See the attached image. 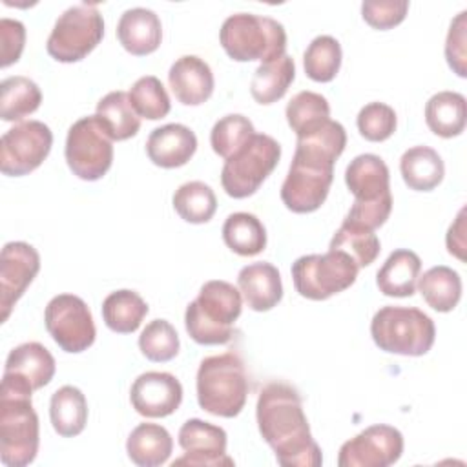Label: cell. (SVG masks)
<instances>
[{"mask_svg":"<svg viewBox=\"0 0 467 467\" xmlns=\"http://www.w3.org/2000/svg\"><path fill=\"white\" fill-rule=\"evenodd\" d=\"M345 182L354 204L343 221L367 230L385 224L392 212L390 173L385 161L374 153L354 157L345 170Z\"/></svg>","mask_w":467,"mask_h":467,"instance_id":"3957f363","label":"cell"},{"mask_svg":"<svg viewBox=\"0 0 467 467\" xmlns=\"http://www.w3.org/2000/svg\"><path fill=\"white\" fill-rule=\"evenodd\" d=\"M40 270V255L29 243H5L0 254V319L7 321L13 306L24 296Z\"/></svg>","mask_w":467,"mask_h":467,"instance_id":"2e32d148","label":"cell"},{"mask_svg":"<svg viewBox=\"0 0 467 467\" xmlns=\"http://www.w3.org/2000/svg\"><path fill=\"white\" fill-rule=\"evenodd\" d=\"M425 122L438 137H458L467 122L465 97L458 91H438L425 104Z\"/></svg>","mask_w":467,"mask_h":467,"instance_id":"4316f807","label":"cell"},{"mask_svg":"<svg viewBox=\"0 0 467 467\" xmlns=\"http://www.w3.org/2000/svg\"><path fill=\"white\" fill-rule=\"evenodd\" d=\"M171 202L179 217L192 224L208 223L217 210V197L213 190L202 181H190L181 184L175 190Z\"/></svg>","mask_w":467,"mask_h":467,"instance_id":"e575fe53","label":"cell"},{"mask_svg":"<svg viewBox=\"0 0 467 467\" xmlns=\"http://www.w3.org/2000/svg\"><path fill=\"white\" fill-rule=\"evenodd\" d=\"M255 135L254 124L248 117L241 113H230L221 117L212 131H210V144L212 150L223 157L224 161L235 155L244 144Z\"/></svg>","mask_w":467,"mask_h":467,"instance_id":"f35d334b","label":"cell"},{"mask_svg":"<svg viewBox=\"0 0 467 467\" xmlns=\"http://www.w3.org/2000/svg\"><path fill=\"white\" fill-rule=\"evenodd\" d=\"M226 432L223 427L210 421L192 418L179 429V445L184 454L171 465H199V467H230L234 458L226 454Z\"/></svg>","mask_w":467,"mask_h":467,"instance_id":"e0dca14e","label":"cell"},{"mask_svg":"<svg viewBox=\"0 0 467 467\" xmlns=\"http://www.w3.org/2000/svg\"><path fill=\"white\" fill-rule=\"evenodd\" d=\"M42 102V93L36 82L27 77H7L0 84V117L5 122L22 120L35 113Z\"/></svg>","mask_w":467,"mask_h":467,"instance_id":"836d02e7","label":"cell"},{"mask_svg":"<svg viewBox=\"0 0 467 467\" xmlns=\"http://www.w3.org/2000/svg\"><path fill=\"white\" fill-rule=\"evenodd\" d=\"M296 78V64L290 55H283L270 62H263L252 77L250 93L259 104H274L285 97Z\"/></svg>","mask_w":467,"mask_h":467,"instance_id":"f1b7e54d","label":"cell"},{"mask_svg":"<svg viewBox=\"0 0 467 467\" xmlns=\"http://www.w3.org/2000/svg\"><path fill=\"white\" fill-rule=\"evenodd\" d=\"M66 162L82 181L102 179L113 162V140L97 115L78 119L66 137Z\"/></svg>","mask_w":467,"mask_h":467,"instance_id":"7c38bea8","label":"cell"},{"mask_svg":"<svg viewBox=\"0 0 467 467\" xmlns=\"http://www.w3.org/2000/svg\"><path fill=\"white\" fill-rule=\"evenodd\" d=\"M403 436L385 423L370 425L339 447V467H389L401 458Z\"/></svg>","mask_w":467,"mask_h":467,"instance_id":"9a60e30c","label":"cell"},{"mask_svg":"<svg viewBox=\"0 0 467 467\" xmlns=\"http://www.w3.org/2000/svg\"><path fill=\"white\" fill-rule=\"evenodd\" d=\"M104 36V20L95 4L67 7L55 22L46 49L57 62L71 64L86 58Z\"/></svg>","mask_w":467,"mask_h":467,"instance_id":"8fae6325","label":"cell"},{"mask_svg":"<svg viewBox=\"0 0 467 467\" xmlns=\"http://www.w3.org/2000/svg\"><path fill=\"white\" fill-rule=\"evenodd\" d=\"M285 115L288 126L299 137L325 124L330 119V106L323 95L305 89L290 99Z\"/></svg>","mask_w":467,"mask_h":467,"instance_id":"d590c367","label":"cell"},{"mask_svg":"<svg viewBox=\"0 0 467 467\" xmlns=\"http://www.w3.org/2000/svg\"><path fill=\"white\" fill-rule=\"evenodd\" d=\"M197 150L195 133L184 124H164L155 128L146 140L148 159L161 168L184 166Z\"/></svg>","mask_w":467,"mask_h":467,"instance_id":"44dd1931","label":"cell"},{"mask_svg":"<svg viewBox=\"0 0 467 467\" xmlns=\"http://www.w3.org/2000/svg\"><path fill=\"white\" fill-rule=\"evenodd\" d=\"M356 124L363 139L370 142H383L396 131L398 117L389 104L368 102L359 109Z\"/></svg>","mask_w":467,"mask_h":467,"instance_id":"b9f144b4","label":"cell"},{"mask_svg":"<svg viewBox=\"0 0 467 467\" xmlns=\"http://www.w3.org/2000/svg\"><path fill=\"white\" fill-rule=\"evenodd\" d=\"M117 38L128 53L135 57L150 55L159 49L162 40L161 18L146 7L126 9L117 24Z\"/></svg>","mask_w":467,"mask_h":467,"instance_id":"7402d4cb","label":"cell"},{"mask_svg":"<svg viewBox=\"0 0 467 467\" xmlns=\"http://www.w3.org/2000/svg\"><path fill=\"white\" fill-rule=\"evenodd\" d=\"M168 84L181 104L199 106L213 93V73L201 57L184 55L171 64Z\"/></svg>","mask_w":467,"mask_h":467,"instance_id":"ffe728a7","label":"cell"},{"mask_svg":"<svg viewBox=\"0 0 467 467\" xmlns=\"http://www.w3.org/2000/svg\"><path fill=\"white\" fill-rule=\"evenodd\" d=\"M358 265L339 250L327 254L301 255L292 263V281L296 292L312 301H323L354 285Z\"/></svg>","mask_w":467,"mask_h":467,"instance_id":"9c48e42d","label":"cell"},{"mask_svg":"<svg viewBox=\"0 0 467 467\" xmlns=\"http://www.w3.org/2000/svg\"><path fill=\"white\" fill-rule=\"evenodd\" d=\"M199 407L213 416L235 418L248 398V376L243 358L230 350L208 356L197 370Z\"/></svg>","mask_w":467,"mask_h":467,"instance_id":"5b68a950","label":"cell"},{"mask_svg":"<svg viewBox=\"0 0 467 467\" xmlns=\"http://www.w3.org/2000/svg\"><path fill=\"white\" fill-rule=\"evenodd\" d=\"M467 11H462L456 15V18L451 22L447 40H445V58L449 67L458 75L465 77V27H467Z\"/></svg>","mask_w":467,"mask_h":467,"instance_id":"ee69618b","label":"cell"},{"mask_svg":"<svg viewBox=\"0 0 467 467\" xmlns=\"http://www.w3.org/2000/svg\"><path fill=\"white\" fill-rule=\"evenodd\" d=\"M0 44H2V60L0 66L7 67L18 62L24 44H26V27L20 20L2 18L0 20Z\"/></svg>","mask_w":467,"mask_h":467,"instance_id":"f6af8a7d","label":"cell"},{"mask_svg":"<svg viewBox=\"0 0 467 467\" xmlns=\"http://www.w3.org/2000/svg\"><path fill=\"white\" fill-rule=\"evenodd\" d=\"M347 146V131L328 119L299 135L296 153L281 186V201L294 213H310L327 201L334 181V164Z\"/></svg>","mask_w":467,"mask_h":467,"instance_id":"6da1fadb","label":"cell"},{"mask_svg":"<svg viewBox=\"0 0 467 467\" xmlns=\"http://www.w3.org/2000/svg\"><path fill=\"white\" fill-rule=\"evenodd\" d=\"M421 270V259L407 248L394 250L376 274V285L383 296L410 297Z\"/></svg>","mask_w":467,"mask_h":467,"instance_id":"cb8c5ba5","label":"cell"},{"mask_svg":"<svg viewBox=\"0 0 467 467\" xmlns=\"http://www.w3.org/2000/svg\"><path fill=\"white\" fill-rule=\"evenodd\" d=\"M243 310L241 292L228 281H206L186 306L184 327L199 345H224L234 337V325Z\"/></svg>","mask_w":467,"mask_h":467,"instance_id":"277c9868","label":"cell"},{"mask_svg":"<svg viewBox=\"0 0 467 467\" xmlns=\"http://www.w3.org/2000/svg\"><path fill=\"white\" fill-rule=\"evenodd\" d=\"M409 11L407 0H365L361 4L363 20L379 31L400 26Z\"/></svg>","mask_w":467,"mask_h":467,"instance_id":"7bdbcfd3","label":"cell"},{"mask_svg":"<svg viewBox=\"0 0 467 467\" xmlns=\"http://www.w3.org/2000/svg\"><path fill=\"white\" fill-rule=\"evenodd\" d=\"M55 370L53 354L42 343L27 341L7 354L2 381L35 392L53 379Z\"/></svg>","mask_w":467,"mask_h":467,"instance_id":"d6986e66","label":"cell"},{"mask_svg":"<svg viewBox=\"0 0 467 467\" xmlns=\"http://www.w3.org/2000/svg\"><path fill=\"white\" fill-rule=\"evenodd\" d=\"M128 97L137 115L148 120L164 119L171 109L166 88L153 75H146L135 80V84L130 88Z\"/></svg>","mask_w":467,"mask_h":467,"instance_id":"ab89813d","label":"cell"},{"mask_svg":"<svg viewBox=\"0 0 467 467\" xmlns=\"http://www.w3.org/2000/svg\"><path fill=\"white\" fill-rule=\"evenodd\" d=\"M146 301L135 290H115L102 301V319L117 334L135 332L148 314Z\"/></svg>","mask_w":467,"mask_h":467,"instance_id":"1f68e13d","label":"cell"},{"mask_svg":"<svg viewBox=\"0 0 467 467\" xmlns=\"http://www.w3.org/2000/svg\"><path fill=\"white\" fill-rule=\"evenodd\" d=\"M130 401L144 418H166L181 407L182 385L170 372L150 370L133 381Z\"/></svg>","mask_w":467,"mask_h":467,"instance_id":"ac0fdd59","label":"cell"},{"mask_svg":"<svg viewBox=\"0 0 467 467\" xmlns=\"http://www.w3.org/2000/svg\"><path fill=\"white\" fill-rule=\"evenodd\" d=\"M139 348L146 359L166 363L179 354V334L170 321L153 319L142 328L139 336Z\"/></svg>","mask_w":467,"mask_h":467,"instance_id":"60d3db41","label":"cell"},{"mask_svg":"<svg viewBox=\"0 0 467 467\" xmlns=\"http://www.w3.org/2000/svg\"><path fill=\"white\" fill-rule=\"evenodd\" d=\"M219 42L230 58L237 62L261 60L263 64L285 55L286 31L270 16L235 13L223 22Z\"/></svg>","mask_w":467,"mask_h":467,"instance_id":"52a82bcc","label":"cell"},{"mask_svg":"<svg viewBox=\"0 0 467 467\" xmlns=\"http://www.w3.org/2000/svg\"><path fill=\"white\" fill-rule=\"evenodd\" d=\"M97 119L100 120L111 140H126L140 130V117L133 109L126 91H109L97 104Z\"/></svg>","mask_w":467,"mask_h":467,"instance_id":"4dcf8cb0","label":"cell"},{"mask_svg":"<svg viewBox=\"0 0 467 467\" xmlns=\"http://www.w3.org/2000/svg\"><path fill=\"white\" fill-rule=\"evenodd\" d=\"M29 390L0 385V460L7 467H26L38 452L40 427Z\"/></svg>","mask_w":467,"mask_h":467,"instance_id":"8992f818","label":"cell"},{"mask_svg":"<svg viewBox=\"0 0 467 467\" xmlns=\"http://www.w3.org/2000/svg\"><path fill=\"white\" fill-rule=\"evenodd\" d=\"M447 250L460 261H465V208L460 210L456 221L449 226L447 237Z\"/></svg>","mask_w":467,"mask_h":467,"instance_id":"bcb514c9","label":"cell"},{"mask_svg":"<svg viewBox=\"0 0 467 467\" xmlns=\"http://www.w3.org/2000/svg\"><path fill=\"white\" fill-rule=\"evenodd\" d=\"M53 146V133L40 120H26L7 130L0 140V170L9 177H22L36 170Z\"/></svg>","mask_w":467,"mask_h":467,"instance_id":"5bb4252c","label":"cell"},{"mask_svg":"<svg viewBox=\"0 0 467 467\" xmlns=\"http://www.w3.org/2000/svg\"><path fill=\"white\" fill-rule=\"evenodd\" d=\"M400 171L410 190L431 192L443 181L445 164L436 150L429 146H412L401 155Z\"/></svg>","mask_w":467,"mask_h":467,"instance_id":"484cf974","label":"cell"},{"mask_svg":"<svg viewBox=\"0 0 467 467\" xmlns=\"http://www.w3.org/2000/svg\"><path fill=\"white\" fill-rule=\"evenodd\" d=\"M328 250H339L352 257V261L358 265V268L368 266L376 261L379 255L381 244L374 230L359 228L348 223H341V226L336 230L334 237L330 239Z\"/></svg>","mask_w":467,"mask_h":467,"instance_id":"8d00e7d4","label":"cell"},{"mask_svg":"<svg viewBox=\"0 0 467 467\" xmlns=\"http://www.w3.org/2000/svg\"><path fill=\"white\" fill-rule=\"evenodd\" d=\"M418 290L423 301L436 312H451L462 297V277L456 270L438 265L418 277Z\"/></svg>","mask_w":467,"mask_h":467,"instance_id":"f546056e","label":"cell"},{"mask_svg":"<svg viewBox=\"0 0 467 467\" xmlns=\"http://www.w3.org/2000/svg\"><path fill=\"white\" fill-rule=\"evenodd\" d=\"M171 451V434L159 423H139L126 441V452L139 467H159L168 462Z\"/></svg>","mask_w":467,"mask_h":467,"instance_id":"d4e9b609","label":"cell"},{"mask_svg":"<svg viewBox=\"0 0 467 467\" xmlns=\"http://www.w3.org/2000/svg\"><path fill=\"white\" fill-rule=\"evenodd\" d=\"M370 336L379 350L400 356H423L436 337L434 321L416 306H381L370 321Z\"/></svg>","mask_w":467,"mask_h":467,"instance_id":"ba28073f","label":"cell"},{"mask_svg":"<svg viewBox=\"0 0 467 467\" xmlns=\"http://www.w3.org/2000/svg\"><path fill=\"white\" fill-rule=\"evenodd\" d=\"M49 418L58 436H78L88 423V401L82 390L73 385L57 389L49 401Z\"/></svg>","mask_w":467,"mask_h":467,"instance_id":"83f0119b","label":"cell"},{"mask_svg":"<svg viewBox=\"0 0 467 467\" xmlns=\"http://www.w3.org/2000/svg\"><path fill=\"white\" fill-rule=\"evenodd\" d=\"M237 286L248 308L255 312L272 310L283 297L281 274L266 261L243 266L237 275Z\"/></svg>","mask_w":467,"mask_h":467,"instance_id":"603a6c76","label":"cell"},{"mask_svg":"<svg viewBox=\"0 0 467 467\" xmlns=\"http://www.w3.org/2000/svg\"><path fill=\"white\" fill-rule=\"evenodd\" d=\"M303 66L308 78L330 82L341 67V44L330 35L316 36L305 49Z\"/></svg>","mask_w":467,"mask_h":467,"instance_id":"74e56055","label":"cell"},{"mask_svg":"<svg viewBox=\"0 0 467 467\" xmlns=\"http://www.w3.org/2000/svg\"><path fill=\"white\" fill-rule=\"evenodd\" d=\"M281 159V144L266 135L255 133L244 148L224 161L221 184L226 195L244 199L254 195Z\"/></svg>","mask_w":467,"mask_h":467,"instance_id":"30bf717a","label":"cell"},{"mask_svg":"<svg viewBox=\"0 0 467 467\" xmlns=\"http://www.w3.org/2000/svg\"><path fill=\"white\" fill-rule=\"evenodd\" d=\"M46 330L53 341L69 354L88 350L95 343L97 328L86 301L73 294L55 296L44 312Z\"/></svg>","mask_w":467,"mask_h":467,"instance_id":"4fadbf2b","label":"cell"},{"mask_svg":"<svg viewBox=\"0 0 467 467\" xmlns=\"http://www.w3.org/2000/svg\"><path fill=\"white\" fill-rule=\"evenodd\" d=\"M223 241L237 255L252 257L266 248V230L254 213L235 212L223 224Z\"/></svg>","mask_w":467,"mask_h":467,"instance_id":"d6a6232c","label":"cell"},{"mask_svg":"<svg viewBox=\"0 0 467 467\" xmlns=\"http://www.w3.org/2000/svg\"><path fill=\"white\" fill-rule=\"evenodd\" d=\"M255 420L281 467H319L323 463L296 387L285 381L266 383L257 398Z\"/></svg>","mask_w":467,"mask_h":467,"instance_id":"7a4b0ae2","label":"cell"}]
</instances>
